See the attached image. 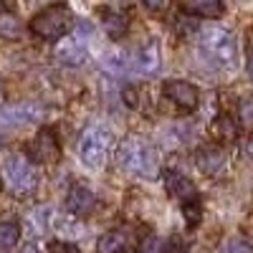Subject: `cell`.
I'll return each mask as SVG.
<instances>
[{
    "mask_svg": "<svg viewBox=\"0 0 253 253\" xmlns=\"http://www.w3.org/2000/svg\"><path fill=\"white\" fill-rule=\"evenodd\" d=\"M200 48H203L205 58L220 69L238 66V41L233 33L220 26H208L200 31Z\"/></svg>",
    "mask_w": 253,
    "mask_h": 253,
    "instance_id": "1",
    "label": "cell"
},
{
    "mask_svg": "<svg viewBox=\"0 0 253 253\" xmlns=\"http://www.w3.org/2000/svg\"><path fill=\"white\" fill-rule=\"evenodd\" d=\"M119 165L137 177H155L160 170L157 152L152 150L150 142H144L139 137H126L119 144Z\"/></svg>",
    "mask_w": 253,
    "mask_h": 253,
    "instance_id": "2",
    "label": "cell"
},
{
    "mask_svg": "<svg viewBox=\"0 0 253 253\" xmlns=\"http://www.w3.org/2000/svg\"><path fill=\"white\" fill-rule=\"evenodd\" d=\"M74 26V13L66 3H53L33 15L31 33L43 41H61Z\"/></svg>",
    "mask_w": 253,
    "mask_h": 253,
    "instance_id": "3",
    "label": "cell"
},
{
    "mask_svg": "<svg viewBox=\"0 0 253 253\" xmlns=\"http://www.w3.org/2000/svg\"><path fill=\"white\" fill-rule=\"evenodd\" d=\"M112 150H114V137L109 129H104V126H89V129H84V134L79 139V157L86 167H91V170L104 167L109 162Z\"/></svg>",
    "mask_w": 253,
    "mask_h": 253,
    "instance_id": "4",
    "label": "cell"
},
{
    "mask_svg": "<svg viewBox=\"0 0 253 253\" xmlns=\"http://www.w3.org/2000/svg\"><path fill=\"white\" fill-rule=\"evenodd\" d=\"M3 180L13 190L15 195H28L36 190V170L28 157L18 155V152H5L3 155Z\"/></svg>",
    "mask_w": 253,
    "mask_h": 253,
    "instance_id": "5",
    "label": "cell"
},
{
    "mask_svg": "<svg viewBox=\"0 0 253 253\" xmlns=\"http://www.w3.org/2000/svg\"><path fill=\"white\" fill-rule=\"evenodd\" d=\"M26 155H28V160L41 162V165H53V162H58L61 147H58V142H56V134H53L51 129H41V132L31 139Z\"/></svg>",
    "mask_w": 253,
    "mask_h": 253,
    "instance_id": "6",
    "label": "cell"
},
{
    "mask_svg": "<svg viewBox=\"0 0 253 253\" xmlns=\"http://www.w3.org/2000/svg\"><path fill=\"white\" fill-rule=\"evenodd\" d=\"M162 91H165L167 99L175 104V107L187 109V112H193V109L198 107V101H200L198 89H195L190 81H182V79H170V81H165Z\"/></svg>",
    "mask_w": 253,
    "mask_h": 253,
    "instance_id": "7",
    "label": "cell"
},
{
    "mask_svg": "<svg viewBox=\"0 0 253 253\" xmlns=\"http://www.w3.org/2000/svg\"><path fill=\"white\" fill-rule=\"evenodd\" d=\"M0 117H5L8 124H33L46 117V109L36 101H20V104H10L0 112Z\"/></svg>",
    "mask_w": 253,
    "mask_h": 253,
    "instance_id": "8",
    "label": "cell"
},
{
    "mask_svg": "<svg viewBox=\"0 0 253 253\" xmlns=\"http://www.w3.org/2000/svg\"><path fill=\"white\" fill-rule=\"evenodd\" d=\"M162 180H165V190H167V193H170L172 198H177L180 203L198 198V190H195L193 180L185 177L182 172H177V170H167V172L162 175Z\"/></svg>",
    "mask_w": 253,
    "mask_h": 253,
    "instance_id": "9",
    "label": "cell"
},
{
    "mask_svg": "<svg viewBox=\"0 0 253 253\" xmlns=\"http://www.w3.org/2000/svg\"><path fill=\"white\" fill-rule=\"evenodd\" d=\"M94 208H96V195L91 193L89 187L74 185L71 193L66 195V210H69V213H74L79 218H86Z\"/></svg>",
    "mask_w": 253,
    "mask_h": 253,
    "instance_id": "10",
    "label": "cell"
},
{
    "mask_svg": "<svg viewBox=\"0 0 253 253\" xmlns=\"http://www.w3.org/2000/svg\"><path fill=\"white\" fill-rule=\"evenodd\" d=\"M195 162L200 167V172H205L210 177H215L225 170V155H223V150H218V147H205V150H200L195 155Z\"/></svg>",
    "mask_w": 253,
    "mask_h": 253,
    "instance_id": "11",
    "label": "cell"
},
{
    "mask_svg": "<svg viewBox=\"0 0 253 253\" xmlns=\"http://www.w3.org/2000/svg\"><path fill=\"white\" fill-rule=\"evenodd\" d=\"M63 38H66V36H63ZM56 58L61 63H69V66H79V63L86 61V48H84V43L79 38H66L63 43H58Z\"/></svg>",
    "mask_w": 253,
    "mask_h": 253,
    "instance_id": "12",
    "label": "cell"
},
{
    "mask_svg": "<svg viewBox=\"0 0 253 253\" xmlns=\"http://www.w3.org/2000/svg\"><path fill=\"white\" fill-rule=\"evenodd\" d=\"M182 10L190 15H200V18H220L223 15V0H180Z\"/></svg>",
    "mask_w": 253,
    "mask_h": 253,
    "instance_id": "13",
    "label": "cell"
},
{
    "mask_svg": "<svg viewBox=\"0 0 253 253\" xmlns=\"http://www.w3.org/2000/svg\"><path fill=\"white\" fill-rule=\"evenodd\" d=\"M160 61H162L160 46H157V43H147V46L134 56V63H132V66H134L139 74H155V71L160 69Z\"/></svg>",
    "mask_w": 253,
    "mask_h": 253,
    "instance_id": "14",
    "label": "cell"
},
{
    "mask_svg": "<svg viewBox=\"0 0 253 253\" xmlns=\"http://www.w3.org/2000/svg\"><path fill=\"white\" fill-rule=\"evenodd\" d=\"M104 31H107V36L109 38H122L124 33H126V28H129V20H126V15L124 13H117V10H107L104 13Z\"/></svg>",
    "mask_w": 253,
    "mask_h": 253,
    "instance_id": "15",
    "label": "cell"
},
{
    "mask_svg": "<svg viewBox=\"0 0 253 253\" xmlns=\"http://www.w3.org/2000/svg\"><path fill=\"white\" fill-rule=\"evenodd\" d=\"M124 248H126V238H124V233H119V230H109V233H104L96 241L99 253H124Z\"/></svg>",
    "mask_w": 253,
    "mask_h": 253,
    "instance_id": "16",
    "label": "cell"
},
{
    "mask_svg": "<svg viewBox=\"0 0 253 253\" xmlns=\"http://www.w3.org/2000/svg\"><path fill=\"white\" fill-rule=\"evenodd\" d=\"M18 241H20V225L13 220L0 223V253L13 251L18 246Z\"/></svg>",
    "mask_w": 253,
    "mask_h": 253,
    "instance_id": "17",
    "label": "cell"
},
{
    "mask_svg": "<svg viewBox=\"0 0 253 253\" xmlns=\"http://www.w3.org/2000/svg\"><path fill=\"white\" fill-rule=\"evenodd\" d=\"M213 132H215V137L220 142H233L238 137V126H236V122L230 117H218L215 124H213Z\"/></svg>",
    "mask_w": 253,
    "mask_h": 253,
    "instance_id": "18",
    "label": "cell"
},
{
    "mask_svg": "<svg viewBox=\"0 0 253 253\" xmlns=\"http://www.w3.org/2000/svg\"><path fill=\"white\" fill-rule=\"evenodd\" d=\"M182 215H185V220H187L190 228H198L200 220H203V205H200V200L198 198L185 200L182 203Z\"/></svg>",
    "mask_w": 253,
    "mask_h": 253,
    "instance_id": "19",
    "label": "cell"
},
{
    "mask_svg": "<svg viewBox=\"0 0 253 253\" xmlns=\"http://www.w3.org/2000/svg\"><path fill=\"white\" fill-rule=\"evenodd\" d=\"M20 36V23L10 15H3L0 18V38L3 41H15Z\"/></svg>",
    "mask_w": 253,
    "mask_h": 253,
    "instance_id": "20",
    "label": "cell"
},
{
    "mask_svg": "<svg viewBox=\"0 0 253 253\" xmlns=\"http://www.w3.org/2000/svg\"><path fill=\"white\" fill-rule=\"evenodd\" d=\"M238 122L253 129V99H241L238 104Z\"/></svg>",
    "mask_w": 253,
    "mask_h": 253,
    "instance_id": "21",
    "label": "cell"
},
{
    "mask_svg": "<svg viewBox=\"0 0 253 253\" xmlns=\"http://www.w3.org/2000/svg\"><path fill=\"white\" fill-rule=\"evenodd\" d=\"M218 253H253V246L248 241H241V238H233V241H225L220 246Z\"/></svg>",
    "mask_w": 253,
    "mask_h": 253,
    "instance_id": "22",
    "label": "cell"
},
{
    "mask_svg": "<svg viewBox=\"0 0 253 253\" xmlns=\"http://www.w3.org/2000/svg\"><path fill=\"white\" fill-rule=\"evenodd\" d=\"M48 253H81V251L71 241H51L48 243Z\"/></svg>",
    "mask_w": 253,
    "mask_h": 253,
    "instance_id": "23",
    "label": "cell"
},
{
    "mask_svg": "<svg viewBox=\"0 0 253 253\" xmlns=\"http://www.w3.org/2000/svg\"><path fill=\"white\" fill-rule=\"evenodd\" d=\"M139 3H142L147 10H152V13H162V10L167 8V3H170V0H139Z\"/></svg>",
    "mask_w": 253,
    "mask_h": 253,
    "instance_id": "24",
    "label": "cell"
},
{
    "mask_svg": "<svg viewBox=\"0 0 253 253\" xmlns=\"http://www.w3.org/2000/svg\"><path fill=\"white\" fill-rule=\"evenodd\" d=\"M122 99L126 101V107H137V91H134L132 86H126V89L122 91Z\"/></svg>",
    "mask_w": 253,
    "mask_h": 253,
    "instance_id": "25",
    "label": "cell"
},
{
    "mask_svg": "<svg viewBox=\"0 0 253 253\" xmlns=\"http://www.w3.org/2000/svg\"><path fill=\"white\" fill-rule=\"evenodd\" d=\"M15 10V0H0V13H13Z\"/></svg>",
    "mask_w": 253,
    "mask_h": 253,
    "instance_id": "26",
    "label": "cell"
},
{
    "mask_svg": "<svg viewBox=\"0 0 253 253\" xmlns=\"http://www.w3.org/2000/svg\"><path fill=\"white\" fill-rule=\"evenodd\" d=\"M246 155H248V157H253V137L246 142Z\"/></svg>",
    "mask_w": 253,
    "mask_h": 253,
    "instance_id": "27",
    "label": "cell"
},
{
    "mask_svg": "<svg viewBox=\"0 0 253 253\" xmlns=\"http://www.w3.org/2000/svg\"><path fill=\"white\" fill-rule=\"evenodd\" d=\"M251 76H253V56H251Z\"/></svg>",
    "mask_w": 253,
    "mask_h": 253,
    "instance_id": "28",
    "label": "cell"
},
{
    "mask_svg": "<svg viewBox=\"0 0 253 253\" xmlns=\"http://www.w3.org/2000/svg\"><path fill=\"white\" fill-rule=\"evenodd\" d=\"M26 253H36V251H31V248H28V251H26Z\"/></svg>",
    "mask_w": 253,
    "mask_h": 253,
    "instance_id": "29",
    "label": "cell"
},
{
    "mask_svg": "<svg viewBox=\"0 0 253 253\" xmlns=\"http://www.w3.org/2000/svg\"><path fill=\"white\" fill-rule=\"evenodd\" d=\"M0 147H3V137H0Z\"/></svg>",
    "mask_w": 253,
    "mask_h": 253,
    "instance_id": "30",
    "label": "cell"
}]
</instances>
